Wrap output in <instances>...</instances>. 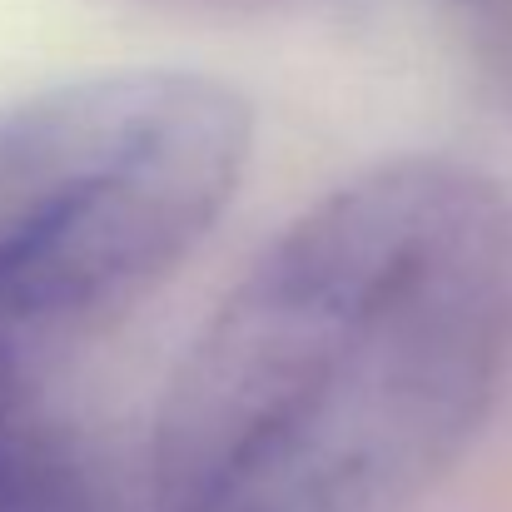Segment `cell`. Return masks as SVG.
I'll return each mask as SVG.
<instances>
[{
	"instance_id": "6da1fadb",
	"label": "cell",
	"mask_w": 512,
	"mask_h": 512,
	"mask_svg": "<svg viewBox=\"0 0 512 512\" xmlns=\"http://www.w3.org/2000/svg\"><path fill=\"white\" fill-rule=\"evenodd\" d=\"M512 373V189L443 155L353 174L224 294L155 418L160 512H408Z\"/></svg>"
},
{
	"instance_id": "3957f363",
	"label": "cell",
	"mask_w": 512,
	"mask_h": 512,
	"mask_svg": "<svg viewBox=\"0 0 512 512\" xmlns=\"http://www.w3.org/2000/svg\"><path fill=\"white\" fill-rule=\"evenodd\" d=\"M0 512H115L105 478L50 398V373L0 353Z\"/></svg>"
},
{
	"instance_id": "7a4b0ae2",
	"label": "cell",
	"mask_w": 512,
	"mask_h": 512,
	"mask_svg": "<svg viewBox=\"0 0 512 512\" xmlns=\"http://www.w3.org/2000/svg\"><path fill=\"white\" fill-rule=\"evenodd\" d=\"M254 115L224 80L120 70L0 115V353L55 368L209 234Z\"/></svg>"
}]
</instances>
